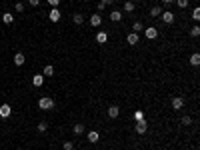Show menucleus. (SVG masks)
I'll list each match as a JSON object with an SVG mask.
<instances>
[{
  "mask_svg": "<svg viewBox=\"0 0 200 150\" xmlns=\"http://www.w3.org/2000/svg\"><path fill=\"white\" fill-rule=\"evenodd\" d=\"M38 106H40L42 110H52L54 108V100L48 98V96H42V98L38 100Z\"/></svg>",
  "mask_w": 200,
  "mask_h": 150,
  "instance_id": "1",
  "label": "nucleus"
},
{
  "mask_svg": "<svg viewBox=\"0 0 200 150\" xmlns=\"http://www.w3.org/2000/svg\"><path fill=\"white\" fill-rule=\"evenodd\" d=\"M134 130H136V134H146V130H148V122H146V120H138L136 124H134Z\"/></svg>",
  "mask_w": 200,
  "mask_h": 150,
  "instance_id": "2",
  "label": "nucleus"
},
{
  "mask_svg": "<svg viewBox=\"0 0 200 150\" xmlns=\"http://www.w3.org/2000/svg\"><path fill=\"white\" fill-rule=\"evenodd\" d=\"M144 36H146L148 40H154L156 36H158V30H156V26H150V28H144Z\"/></svg>",
  "mask_w": 200,
  "mask_h": 150,
  "instance_id": "3",
  "label": "nucleus"
},
{
  "mask_svg": "<svg viewBox=\"0 0 200 150\" xmlns=\"http://www.w3.org/2000/svg\"><path fill=\"white\" fill-rule=\"evenodd\" d=\"M160 18H162V22H166V24H172V22H174V12H166V10H162Z\"/></svg>",
  "mask_w": 200,
  "mask_h": 150,
  "instance_id": "4",
  "label": "nucleus"
},
{
  "mask_svg": "<svg viewBox=\"0 0 200 150\" xmlns=\"http://www.w3.org/2000/svg\"><path fill=\"white\" fill-rule=\"evenodd\" d=\"M10 114H12V106H10V104H2V106H0V116H2V118H8Z\"/></svg>",
  "mask_w": 200,
  "mask_h": 150,
  "instance_id": "5",
  "label": "nucleus"
},
{
  "mask_svg": "<svg viewBox=\"0 0 200 150\" xmlns=\"http://www.w3.org/2000/svg\"><path fill=\"white\" fill-rule=\"evenodd\" d=\"M118 114H120V108L116 104L108 106V118H118Z\"/></svg>",
  "mask_w": 200,
  "mask_h": 150,
  "instance_id": "6",
  "label": "nucleus"
},
{
  "mask_svg": "<svg viewBox=\"0 0 200 150\" xmlns=\"http://www.w3.org/2000/svg\"><path fill=\"white\" fill-rule=\"evenodd\" d=\"M182 106H184V98H180V96L172 98V108H174V110H180Z\"/></svg>",
  "mask_w": 200,
  "mask_h": 150,
  "instance_id": "7",
  "label": "nucleus"
},
{
  "mask_svg": "<svg viewBox=\"0 0 200 150\" xmlns=\"http://www.w3.org/2000/svg\"><path fill=\"white\" fill-rule=\"evenodd\" d=\"M48 18H50L52 22H58V20H60V10H58V8H52L50 14H48Z\"/></svg>",
  "mask_w": 200,
  "mask_h": 150,
  "instance_id": "8",
  "label": "nucleus"
},
{
  "mask_svg": "<svg viewBox=\"0 0 200 150\" xmlns=\"http://www.w3.org/2000/svg\"><path fill=\"white\" fill-rule=\"evenodd\" d=\"M138 40H140V36L136 34V32H130V34L126 36V42H128V44H138Z\"/></svg>",
  "mask_w": 200,
  "mask_h": 150,
  "instance_id": "9",
  "label": "nucleus"
},
{
  "mask_svg": "<svg viewBox=\"0 0 200 150\" xmlns=\"http://www.w3.org/2000/svg\"><path fill=\"white\" fill-rule=\"evenodd\" d=\"M96 42H98V44H104V42H108V32H98V34H96Z\"/></svg>",
  "mask_w": 200,
  "mask_h": 150,
  "instance_id": "10",
  "label": "nucleus"
},
{
  "mask_svg": "<svg viewBox=\"0 0 200 150\" xmlns=\"http://www.w3.org/2000/svg\"><path fill=\"white\" fill-rule=\"evenodd\" d=\"M110 20H112V22H120V20H122V12H120V10H112V12H110Z\"/></svg>",
  "mask_w": 200,
  "mask_h": 150,
  "instance_id": "11",
  "label": "nucleus"
},
{
  "mask_svg": "<svg viewBox=\"0 0 200 150\" xmlns=\"http://www.w3.org/2000/svg\"><path fill=\"white\" fill-rule=\"evenodd\" d=\"M2 22H4V24H12V22H14V14H12V12H4V14H2Z\"/></svg>",
  "mask_w": 200,
  "mask_h": 150,
  "instance_id": "12",
  "label": "nucleus"
},
{
  "mask_svg": "<svg viewBox=\"0 0 200 150\" xmlns=\"http://www.w3.org/2000/svg\"><path fill=\"white\" fill-rule=\"evenodd\" d=\"M88 140L92 142V144H96V142L100 140V134H98L96 130H90V132H88Z\"/></svg>",
  "mask_w": 200,
  "mask_h": 150,
  "instance_id": "13",
  "label": "nucleus"
},
{
  "mask_svg": "<svg viewBox=\"0 0 200 150\" xmlns=\"http://www.w3.org/2000/svg\"><path fill=\"white\" fill-rule=\"evenodd\" d=\"M24 60H26V58H24V54H22V52L14 54V64H16V66H22V64H24Z\"/></svg>",
  "mask_w": 200,
  "mask_h": 150,
  "instance_id": "14",
  "label": "nucleus"
},
{
  "mask_svg": "<svg viewBox=\"0 0 200 150\" xmlns=\"http://www.w3.org/2000/svg\"><path fill=\"white\" fill-rule=\"evenodd\" d=\"M90 24H92V26H100L102 24L100 14H92V16H90Z\"/></svg>",
  "mask_w": 200,
  "mask_h": 150,
  "instance_id": "15",
  "label": "nucleus"
},
{
  "mask_svg": "<svg viewBox=\"0 0 200 150\" xmlns=\"http://www.w3.org/2000/svg\"><path fill=\"white\" fill-rule=\"evenodd\" d=\"M42 82H44V76H42V74H34L32 84H34V86H42Z\"/></svg>",
  "mask_w": 200,
  "mask_h": 150,
  "instance_id": "16",
  "label": "nucleus"
},
{
  "mask_svg": "<svg viewBox=\"0 0 200 150\" xmlns=\"http://www.w3.org/2000/svg\"><path fill=\"white\" fill-rule=\"evenodd\" d=\"M190 64H192V66H198V64H200V54H198V52H194V54L190 56Z\"/></svg>",
  "mask_w": 200,
  "mask_h": 150,
  "instance_id": "17",
  "label": "nucleus"
},
{
  "mask_svg": "<svg viewBox=\"0 0 200 150\" xmlns=\"http://www.w3.org/2000/svg\"><path fill=\"white\" fill-rule=\"evenodd\" d=\"M72 20H74V24H78V26H80V24H82V22H84V16H82V14H80V12H76V14H74V16H72Z\"/></svg>",
  "mask_w": 200,
  "mask_h": 150,
  "instance_id": "18",
  "label": "nucleus"
},
{
  "mask_svg": "<svg viewBox=\"0 0 200 150\" xmlns=\"http://www.w3.org/2000/svg\"><path fill=\"white\" fill-rule=\"evenodd\" d=\"M72 130H74V134H84V124H74V128H72Z\"/></svg>",
  "mask_w": 200,
  "mask_h": 150,
  "instance_id": "19",
  "label": "nucleus"
},
{
  "mask_svg": "<svg viewBox=\"0 0 200 150\" xmlns=\"http://www.w3.org/2000/svg\"><path fill=\"white\" fill-rule=\"evenodd\" d=\"M160 14H162L160 6H152V8H150V16H160Z\"/></svg>",
  "mask_w": 200,
  "mask_h": 150,
  "instance_id": "20",
  "label": "nucleus"
},
{
  "mask_svg": "<svg viewBox=\"0 0 200 150\" xmlns=\"http://www.w3.org/2000/svg\"><path fill=\"white\" fill-rule=\"evenodd\" d=\"M134 8H136V6H134V2H130V0H128V2H124V10H126V12H132Z\"/></svg>",
  "mask_w": 200,
  "mask_h": 150,
  "instance_id": "21",
  "label": "nucleus"
},
{
  "mask_svg": "<svg viewBox=\"0 0 200 150\" xmlns=\"http://www.w3.org/2000/svg\"><path fill=\"white\" fill-rule=\"evenodd\" d=\"M134 120H144V110H136V112H134Z\"/></svg>",
  "mask_w": 200,
  "mask_h": 150,
  "instance_id": "22",
  "label": "nucleus"
},
{
  "mask_svg": "<svg viewBox=\"0 0 200 150\" xmlns=\"http://www.w3.org/2000/svg\"><path fill=\"white\" fill-rule=\"evenodd\" d=\"M54 74V68L50 66V64H48V66H44V74H42V76H52Z\"/></svg>",
  "mask_w": 200,
  "mask_h": 150,
  "instance_id": "23",
  "label": "nucleus"
},
{
  "mask_svg": "<svg viewBox=\"0 0 200 150\" xmlns=\"http://www.w3.org/2000/svg\"><path fill=\"white\" fill-rule=\"evenodd\" d=\"M190 34L194 36V38H198V36H200V26H192V28H190Z\"/></svg>",
  "mask_w": 200,
  "mask_h": 150,
  "instance_id": "24",
  "label": "nucleus"
},
{
  "mask_svg": "<svg viewBox=\"0 0 200 150\" xmlns=\"http://www.w3.org/2000/svg\"><path fill=\"white\" fill-rule=\"evenodd\" d=\"M142 28H144V26L140 24V22H134V24H132V32H136V34H138V32L142 30Z\"/></svg>",
  "mask_w": 200,
  "mask_h": 150,
  "instance_id": "25",
  "label": "nucleus"
},
{
  "mask_svg": "<svg viewBox=\"0 0 200 150\" xmlns=\"http://www.w3.org/2000/svg\"><path fill=\"white\" fill-rule=\"evenodd\" d=\"M192 18H194V20H200V8H198V6L192 10Z\"/></svg>",
  "mask_w": 200,
  "mask_h": 150,
  "instance_id": "26",
  "label": "nucleus"
},
{
  "mask_svg": "<svg viewBox=\"0 0 200 150\" xmlns=\"http://www.w3.org/2000/svg\"><path fill=\"white\" fill-rule=\"evenodd\" d=\"M176 4H178V8H186L188 6V0H178Z\"/></svg>",
  "mask_w": 200,
  "mask_h": 150,
  "instance_id": "27",
  "label": "nucleus"
},
{
  "mask_svg": "<svg viewBox=\"0 0 200 150\" xmlns=\"http://www.w3.org/2000/svg\"><path fill=\"white\" fill-rule=\"evenodd\" d=\"M182 124H184V126L192 124V118H190V116H184V118H182Z\"/></svg>",
  "mask_w": 200,
  "mask_h": 150,
  "instance_id": "28",
  "label": "nucleus"
},
{
  "mask_svg": "<svg viewBox=\"0 0 200 150\" xmlns=\"http://www.w3.org/2000/svg\"><path fill=\"white\" fill-rule=\"evenodd\" d=\"M46 128H48L46 122H40V124H38V130H40V132H46Z\"/></svg>",
  "mask_w": 200,
  "mask_h": 150,
  "instance_id": "29",
  "label": "nucleus"
},
{
  "mask_svg": "<svg viewBox=\"0 0 200 150\" xmlns=\"http://www.w3.org/2000/svg\"><path fill=\"white\" fill-rule=\"evenodd\" d=\"M64 150H74V144L72 142H64Z\"/></svg>",
  "mask_w": 200,
  "mask_h": 150,
  "instance_id": "30",
  "label": "nucleus"
},
{
  "mask_svg": "<svg viewBox=\"0 0 200 150\" xmlns=\"http://www.w3.org/2000/svg\"><path fill=\"white\" fill-rule=\"evenodd\" d=\"M22 10H24V4L18 2V4H16V12H22Z\"/></svg>",
  "mask_w": 200,
  "mask_h": 150,
  "instance_id": "31",
  "label": "nucleus"
},
{
  "mask_svg": "<svg viewBox=\"0 0 200 150\" xmlns=\"http://www.w3.org/2000/svg\"><path fill=\"white\" fill-rule=\"evenodd\" d=\"M48 4H52V6H54V8H56V6H58V4H60V0H48Z\"/></svg>",
  "mask_w": 200,
  "mask_h": 150,
  "instance_id": "32",
  "label": "nucleus"
},
{
  "mask_svg": "<svg viewBox=\"0 0 200 150\" xmlns=\"http://www.w3.org/2000/svg\"><path fill=\"white\" fill-rule=\"evenodd\" d=\"M28 4H30V6H38L40 0H28Z\"/></svg>",
  "mask_w": 200,
  "mask_h": 150,
  "instance_id": "33",
  "label": "nucleus"
},
{
  "mask_svg": "<svg viewBox=\"0 0 200 150\" xmlns=\"http://www.w3.org/2000/svg\"><path fill=\"white\" fill-rule=\"evenodd\" d=\"M96 8H98V10H100V12H102V10H104L106 6H104V4H102V2H98V4H96Z\"/></svg>",
  "mask_w": 200,
  "mask_h": 150,
  "instance_id": "34",
  "label": "nucleus"
},
{
  "mask_svg": "<svg viewBox=\"0 0 200 150\" xmlns=\"http://www.w3.org/2000/svg\"><path fill=\"white\" fill-rule=\"evenodd\" d=\"M100 2H102V4H104V6H106V4H112V0H100Z\"/></svg>",
  "mask_w": 200,
  "mask_h": 150,
  "instance_id": "35",
  "label": "nucleus"
},
{
  "mask_svg": "<svg viewBox=\"0 0 200 150\" xmlns=\"http://www.w3.org/2000/svg\"><path fill=\"white\" fill-rule=\"evenodd\" d=\"M162 2H172V0H162Z\"/></svg>",
  "mask_w": 200,
  "mask_h": 150,
  "instance_id": "36",
  "label": "nucleus"
},
{
  "mask_svg": "<svg viewBox=\"0 0 200 150\" xmlns=\"http://www.w3.org/2000/svg\"><path fill=\"white\" fill-rule=\"evenodd\" d=\"M84 2H90V0H84Z\"/></svg>",
  "mask_w": 200,
  "mask_h": 150,
  "instance_id": "37",
  "label": "nucleus"
}]
</instances>
